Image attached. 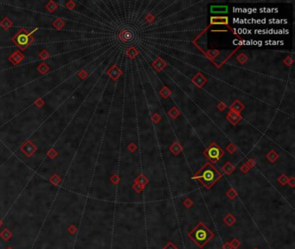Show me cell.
<instances>
[{
    "label": "cell",
    "instance_id": "6da1fadb",
    "mask_svg": "<svg viewBox=\"0 0 295 249\" xmlns=\"http://www.w3.org/2000/svg\"><path fill=\"white\" fill-rule=\"evenodd\" d=\"M189 236L196 244L203 246L213 237V233L204 225L199 224L189 233Z\"/></svg>",
    "mask_w": 295,
    "mask_h": 249
},
{
    "label": "cell",
    "instance_id": "7a4b0ae2",
    "mask_svg": "<svg viewBox=\"0 0 295 249\" xmlns=\"http://www.w3.org/2000/svg\"><path fill=\"white\" fill-rule=\"evenodd\" d=\"M33 37L31 33H29L25 28H22L17 31L13 37H12V42L21 49V50H25L33 42Z\"/></svg>",
    "mask_w": 295,
    "mask_h": 249
},
{
    "label": "cell",
    "instance_id": "3957f363",
    "mask_svg": "<svg viewBox=\"0 0 295 249\" xmlns=\"http://www.w3.org/2000/svg\"><path fill=\"white\" fill-rule=\"evenodd\" d=\"M216 176H217V173L214 169H212L210 167H207L205 170H203V175H202V178H203V181L204 182V183L207 184V185H209V184H211L216 180Z\"/></svg>",
    "mask_w": 295,
    "mask_h": 249
},
{
    "label": "cell",
    "instance_id": "277c9868",
    "mask_svg": "<svg viewBox=\"0 0 295 249\" xmlns=\"http://www.w3.org/2000/svg\"><path fill=\"white\" fill-rule=\"evenodd\" d=\"M21 150L27 157H30L37 150V146L31 141H27L24 144H23V146L21 147Z\"/></svg>",
    "mask_w": 295,
    "mask_h": 249
},
{
    "label": "cell",
    "instance_id": "5b68a950",
    "mask_svg": "<svg viewBox=\"0 0 295 249\" xmlns=\"http://www.w3.org/2000/svg\"><path fill=\"white\" fill-rule=\"evenodd\" d=\"M2 22H3V23H5V24H3L2 26H3L4 30H8L12 26V22L11 21V19H10V20L8 21V23H7V22H6V17L4 18V19L3 21H2Z\"/></svg>",
    "mask_w": 295,
    "mask_h": 249
}]
</instances>
